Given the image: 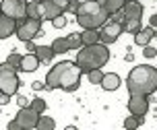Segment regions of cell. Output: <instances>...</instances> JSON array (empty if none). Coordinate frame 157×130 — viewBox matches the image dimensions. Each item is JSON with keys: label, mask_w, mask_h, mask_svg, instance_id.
Instances as JSON below:
<instances>
[{"label": "cell", "mask_w": 157, "mask_h": 130, "mask_svg": "<svg viewBox=\"0 0 157 130\" xmlns=\"http://www.w3.org/2000/svg\"><path fill=\"white\" fill-rule=\"evenodd\" d=\"M155 37V29H153V27H145V29H139L136 31V33H134V44H136V46H141V48H145V46H149V41L151 39Z\"/></svg>", "instance_id": "obj_14"}, {"label": "cell", "mask_w": 157, "mask_h": 130, "mask_svg": "<svg viewBox=\"0 0 157 130\" xmlns=\"http://www.w3.org/2000/svg\"><path fill=\"white\" fill-rule=\"evenodd\" d=\"M29 105H31L33 109L37 112V114H46V109H48V105H46V99H41V97H33Z\"/></svg>", "instance_id": "obj_24"}, {"label": "cell", "mask_w": 157, "mask_h": 130, "mask_svg": "<svg viewBox=\"0 0 157 130\" xmlns=\"http://www.w3.org/2000/svg\"><path fill=\"white\" fill-rule=\"evenodd\" d=\"M108 60H110V50H108V46L101 44V41H97L93 46H83L81 50H77V60L75 62L78 64L81 72L87 75L89 70L105 66Z\"/></svg>", "instance_id": "obj_3"}, {"label": "cell", "mask_w": 157, "mask_h": 130, "mask_svg": "<svg viewBox=\"0 0 157 130\" xmlns=\"http://www.w3.org/2000/svg\"><path fill=\"white\" fill-rule=\"evenodd\" d=\"M35 56L39 58L41 64H48L56 54H54V50H52V46H37V48H35Z\"/></svg>", "instance_id": "obj_18"}, {"label": "cell", "mask_w": 157, "mask_h": 130, "mask_svg": "<svg viewBox=\"0 0 157 130\" xmlns=\"http://www.w3.org/2000/svg\"><path fill=\"white\" fill-rule=\"evenodd\" d=\"M128 93L130 95H153L157 91V68L149 64H141L134 66L128 72V81H126Z\"/></svg>", "instance_id": "obj_2"}, {"label": "cell", "mask_w": 157, "mask_h": 130, "mask_svg": "<svg viewBox=\"0 0 157 130\" xmlns=\"http://www.w3.org/2000/svg\"><path fill=\"white\" fill-rule=\"evenodd\" d=\"M21 58H23L21 54L10 52V54H8V58H6V64H8V66H13L15 70H19V66H21Z\"/></svg>", "instance_id": "obj_26"}, {"label": "cell", "mask_w": 157, "mask_h": 130, "mask_svg": "<svg viewBox=\"0 0 157 130\" xmlns=\"http://www.w3.org/2000/svg\"><path fill=\"white\" fill-rule=\"evenodd\" d=\"M0 17H2V10H0Z\"/></svg>", "instance_id": "obj_40"}, {"label": "cell", "mask_w": 157, "mask_h": 130, "mask_svg": "<svg viewBox=\"0 0 157 130\" xmlns=\"http://www.w3.org/2000/svg\"><path fill=\"white\" fill-rule=\"evenodd\" d=\"M21 87V78L17 75L13 66H8L6 62H2L0 68V93H8V95H17Z\"/></svg>", "instance_id": "obj_5"}, {"label": "cell", "mask_w": 157, "mask_h": 130, "mask_svg": "<svg viewBox=\"0 0 157 130\" xmlns=\"http://www.w3.org/2000/svg\"><path fill=\"white\" fill-rule=\"evenodd\" d=\"M118 87H120V77H118L116 72L103 75V78H101V89L103 91H116Z\"/></svg>", "instance_id": "obj_16"}, {"label": "cell", "mask_w": 157, "mask_h": 130, "mask_svg": "<svg viewBox=\"0 0 157 130\" xmlns=\"http://www.w3.org/2000/svg\"><path fill=\"white\" fill-rule=\"evenodd\" d=\"M68 46H71V50H81V48H83L81 33H71V35H68Z\"/></svg>", "instance_id": "obj_28"}, {"label": "cell", "mask_w": 157, "mask_h": 130, "mask_svg": "<svg viewBox=\"0 0 157 130\" xmlns=\"http://www.w3.org/2000/svg\"><path fill=\"white\" fill-rule=\"evenodd\" d=\"M66 23H68V19L64 17V13H62V15H58L56 19H52V25H54V29H64V27H66Z\"/></svg>", "instance_id": "obj_29"}, {"label": "cell", "mask_w": 157, "mask_h": 130, "mask_svg": "<svg viewBox=\"0 0 157 130\" xmlns=\"http://www.w3.org/2000/svg\"><path fill=\"white\" fill-rule=\"evenodd\" d=\"M52 50H54V54H66V52H71L68 37H56L54 41H52Z\"/></svg>", "instance_id": "obj_21"}, {"label": "cell", "mask_w": 157, "mask_h": 130, "mask_svg": "<svg viewBox=\"0 0 157 130\" xmlns=\"http://www.w3.org/2000/svg\"><path fill=\"white\" fill-rule=\"evenodd\" d=\"M128 112L134 114L141 122H145V116L149 112V95H130V99H128Z\"/></svg>", "instance_id": "obj_10"}, {"label": "cell", "mask_w": 157, "mask_h": 130, "mask_svg": "<svg viewBox=\"0 0 157 130\" xmlns=\"http://www.w3.org/2000/svg\"><path fill=\"white\" fill-rule=\"evenodd\" d=\"M27 17L29 19H41V15H39V0L27 2Z\"/></svg>", "instance_id": "obj_23"}, {"label": "cell", "mask_w": 157, "mask_h": 130, "mask_svg": "<svg viewBox=\"0 0 157 130\" xmlns=\"http://www.w3.org/2000/svg\"><path fill=\"white\" fill-rule=\"evenodd\" d=\"M149 25H151V27H153V29H157V15L149 17Z\"/></svg>", "instance_id": "obj_36"}, {"label": "cell", "mask_w": 157, "mask_h": 130, "mask_svg": "<svg viewBox=\"0 0 157 130\" xmlns=\"http://www.w3.org/2000/svg\"><path fill=\"white\" fill-rule=\"evenodd\" d=\"M81 41L83 46H93L99 41V31L97 29H83L81 31Z\"/></svg>", "instance_id": "obj_19"}, {"label": "cell", "mask_w": 157, "mask_h": 130, "mask_svg": "<svg viewBox=\"0 0 157 130\" xmlns=\"http://www.w3.org/2000/svg\"><path fill=\"white\" fill-rule=\"evenodd\" d=\"M81 68H78L77 62H71V60H62L54 64L52 70L48 72L46 77V85L48 89H62V91H77L78 85H81Z\"/></svg>", "instance_id": "obj_1"}, {"label": "cell", "mask_w": 157, "mask_h": 130, "mask_svg": "<svg viewBox=\"0 0 157 130\" xmlns=\"http://www.w3.org/2000/svg\"><path fill=\"white\" fill-rule=\"evenodd\" d=\"M87 77H89V83H93V85H101L103 72H101V68H93V70H89V72H87Z\"/></svg>", "instance_id": "obj_25"}, {"label": "cell", "mask_w": 157, "mask_h": 130, "mask_svg": "<svg viewBox=\"0 0 157 130\" xmlns=\"http://www.w3.org/2000/svg\"><path fill=\"white\" fill-rule=\"evenodd\" d=\"M10 99H13V95H8V93H0V107H2V105H8V103H10Z\"/></svg>", "instance_id": "obj_32"}, {"label": "cell", "mask_w": 157, "mask_h": 130, "mask_svg": "<svg viewBox=\"0 0 157 130\" xmlns=\"http://www.w3.org/2000/svg\"><path fill=\"white\" fill-rule=\"evenodd\" d=\"M120 33H124V29H122V23L112 19L110 23H105V25L101 27V31H99V41H101V44H105V46H112L114 41H118Z\"/></svg>", "instance_id": "obj_9"}, {"label": "cell", "mask_w": 157, "mask_h": 130, "mask_svg": "<svg viewBox=\"0 0 157 130\" xmlns=\"http://www.w3.org/2000/svg\"><path fill=\"white\" fill-rule=\"evenodd\" d=\"M143 27V21L141 19H124L122 21V29H124V33H136V31Z\"/></svg>", "instance_id": "obj_20"}, {"label": "cell", "mask_w": 157, "mask_h": 130, "mask_svg": "<svg viewBox=\"0 0 157 130\" xmlns=\"http://www.w3.org/2000/svg\"><path fill=\"white\" fill-rule=\"evenodd\" d=\"M39 64H41V62H39V58L35 56V52H27L23 58H21L19 70H21V72H35V70L39 68Z\"/></svg>", "instance_id": "obj_12"}, {"label": "cell", "mask_w": 157, "mask_h": 130, "mask_svg": "<svg viewBox=\"0 0 157 130\" xmlns=\"http://www.w3.org/2000/svg\"><path fill=\"white\" fill-rule=\"evenodd\" d=\"M41 21L44 19H23L17 23V31L15 35L21 41H29V39H35L37 35H41Z\"/></svg>", "instance_id": "obj_6"}, {"label": "cell", "mask_w": 157, "mask_h": 130, "mask_svg": "<svg viewBox=\"0 0 157 130\" xmlns=\"http://www.w3.org/2000/svg\"><path fill=\"white\" fill-rule=\"evenodd\" d=\"M17 103H19V107H27L29 103H31V99H29V97H25V95H19V93H17Z\"/></svg>", "instance_id": "obj_31"}, {"label": "cell", "mask_w": 157, "mask_h": 130, "mask_svg": "<svg viewBox=\"0 0 157 130\" xmlns=\"http://www.w3.org/2000/svg\"><path fill=\"white\" fill-rule=\"evenodd\" d=\"M97 2H99L110 15H114V13H118V10L124 8V4L128 2V0H97Z\"/></svg>", "instance_id": "obj_17"}, {"label": "cell", "mask_w": 157, "mask_h": 130, "mask_svg": "<svg viewBox=\"0 0 157 130\" xmlns=\"http://www.w3.org/2000/svg\"><path fill=\"white\" fill-rule=\"evenodd\" d=\"M143 56L145 58H149V60H153L157 56V48H153V46H145L143 48Z\"/></svg>", "instance_id": "obj_30"}, {"label": "cell", "mask_w": 157, "mask_h": 130, "mask_svg": "<svg viewBox=\"0 0 157 130\" xmlns=\"http://www.w3.org/2000/svg\"><path fill=\"white\" fill-rule=\"evenodd\" d=\"M141 124H143V122L139 120V118H136V116L130 114V116H128V118L124 120V128H126V130H134V128H139Z\"/></svg>", "instance_id": "obj_27"}, {"label": "cell", "mask_w": 157, "mask_h": 130, "mask_svg": "<svg viewBox=\"0 0 157 130\" xmlns=\"http://www.w3.org/2000/svg\"><path fill=\"white\" fill-rule=\"evenodd\" d=\"M124 60H126V62H132V60H134V56H132V54H130V52H128V54H126V56H124Z\"/></svg>", "instance_id": "obj_37"}, {"label": "cell", "mask_w": 157, "mask_h": 130, "mask_svg": "<svg viewBox=\"0 0 157 130\" xmlns=\"http://www.w3.org/2000/svg\"><path fill=\"white\" fill-rule=\"evenodd\" d=\"M15 120L19 122L21 130H33V128H37L39 114L35 112V109H33L31 105H27V107H19V112H17Z\"/></svg>", "instance_id": "obj_8"}, {"label": "cell", "mask_w": 157, "mask_h": 130, "mask_svg": "<svg viewBox=\"0 0 157 130\" xmlns=\"http://www.w3.org/2000/svg\"><path fill=\"white\" fill-rule=\"evenodd\" d=\"M78 4H83V2H91V0H77Z\"/></svg>", "instance_id": "obj_38"}, {"label": "cell", "mask_w": 157, "mask_h": 130, "mask_svg": "<svg viewBox=\"0 0 157 130\" xmlns=\"http://www.w3.org/2000/svg\"><path fill=\"white\" fill-rule=\"evenodd\" d=\"M17 31V21L10 19V17H0V39H6L10 37L13 33Z\"/></svg>", "instance_id": "obj_15"}, {"label": "cell", "mask_w": 157, "mask_h": 130, "mask_svg": "<svg viewBox=\"0 0 157 130\" xmlns=\"http://www.w3.org/2000/svg\"><path fill=\"white\" fill-rule=\"evenodd\" d=\"M0 10L4 17H10L19 23V21L27 19V0H2Z\"/></svg>", "instance_id": "obj_7"}, {"label": "cell", "mask_w": 157, "mask_h": 130, "mask_svg": "<svg viewBox=\"0 0 157 130\" xmlns=\"http://www.w3.org/2000/svg\"><path fill=\"white\" fill-rule=\"evenodd\" d=\"M23 44H25V50H27V52H35V48H37L35 44H33V39H29V41H23Z\"/></svg>", "instance_id": "obj_34"}, {"label": "cell", "mask_w": 157, "mask_h": 130, "mask_svg": "<svg viewBox=\"0 0 157 130\" xmlns=\"http://www.w3.org/2000/svg\"><path fill=\"white\" fill-rule=\"evenodd\" d=\"M122 13H124V19H143V4L139 0H128Z\"/></svg>", "instance_id": "obj_13"}, {"label": "cell", "mask_w": 157, "mask_h": 130, "mask_svg": "<svg viewBox=\"0 0 157 130\" xmlns=\"http://www.w3.org/2000/svg\"><path fill=\"white\" fill-rule=\"evenodd\" d=\"M62 13L64 10L56 4L54 0H39V15H41L44 21H52V19H56L58 15H62Z\"/></svg>", "instance_id": "obj_11"}, {"label": "cell", "mask_w": 157, "mask_h": 130, "mask_svg": "<svg viewBox=\"0 0 157 130\" xmlns=\"http://www.w3.org/2000/svg\"><path fill=\"white\" fill-rule=\"evenodd\" d=\"M31 87L35 89V91H41V89H46V91H50V89H48V85H46V83H41V81H35V83H33Z\"/></svg>", "instance_id": "obj_33"}, {"label": "cell", "mask_w": 157, "mask_h": 130, "mask_svg": "<svg viewBox=\"0 0 157 130\" xmlns=\"http://www.w3.org/2000/svg\"><path fill=\"white\" fill-rule=\"evenodd\" d=\"M0 68H2V62H0Z\"/></svg>", "instance_id": "obj_39"}, {"label": "cell", "mask_w": 157, "mask_h": 130, "mask_svg": "<svg viewBox=\"0 0 157 130\" xmlns=\"http://www.w3.org/2000/svg\"><path fill=\"white\" fill-rule=\"evenodd\" d=\"M155 37H157V31H155Z\"/></svg>", "instance_id": "obj_41"}, {"label": "cell", "mask_w": 157, "mask_h": 130, "mask_svg": "<svg viewBox=\"0 0 157 130\" xmlns=\"http://www.w3.org/2000/svg\"><path fill=\"white\" fill-rule=\"evenodd\" d=\"M8 130H21V126H19L17 120H10V122H8Z\"/></svg>", "instance_id": "obj_35"}, {"label": "cell", "mask_w": 157, "mask_h": 130, "mask_svg": "<svg viewBox=\"0 0 157 130\" xmlns=\"http://www.w3.org/2000/svg\"><path fill=\"white\" fill-rule=\"evenodd\" d=\"M108 17H110V13L97 0L83 2L75 10V19H77V23L83 29H101L103 25L108 23Z\"/></svg>", "instance_id": "obj_4"}, {"label": "cell", "mask_w": 157, "mask_h": 130, "mask_svg": "<svg viewBox=\"0 0 157 130\" xmlns=\"http://www.w3.org/2000/svg\"><path fill=\"white\" fill-rule=\"evenodd\" d=\"M37 128H39V130H54V128H56V122H54V118H50V116H44V114H39V120H37Z\"/></svg>", "instance_id": "obj_22"}]
</instances>
